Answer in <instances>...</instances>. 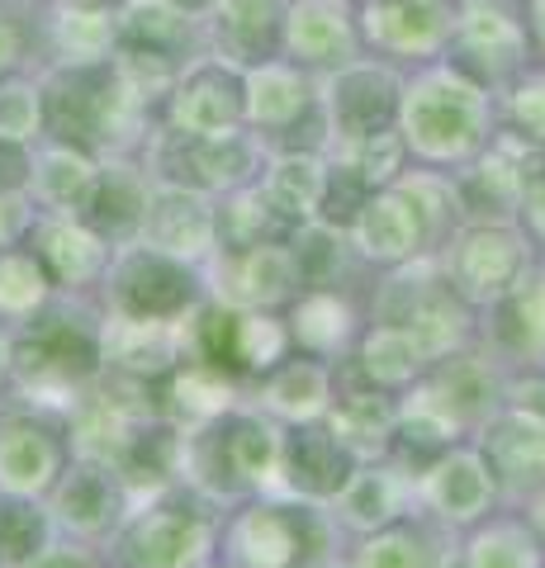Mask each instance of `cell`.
I'll return each instance as SVG.
<instances>
[{"instance_id":"48","label":"cell","mask_w":545,"mask_h":568,"mask_svg":"<svg viewBox=\"0 0 545 568\" xmlns=\"http://www.w3.org/2000/svg\"><path fill=\"white\" fill-rule=\"evenodd\" d=\"M403 152H408V142H403V133L394 129H380L371 138H356L351 142V166H356L365 181L375 185H394L398 171H403Z\"/></svg>"},{"instance_id":"63","label":"cell","mask_w":545,"mask_h":568,"mask_svg":"<svg viewBox=\"0 0 545 568\" xmlns=\"http://www.w3.org/2000/svg\"><path fill=\"white\" fill-rule=\"evenodd\" d=\"M323 568H337V564H323ZM351 568H356V564H351Z\"/></svg>"},{"instance_id":"10","label":"cell","mask_w":545,"mask_h":568,"mask_svg":"<svg viewBox=\"0 0 545 568\" xmlns=\"http://www.w3.org/2000/svg\"><path fill=\"white\" fill-rule=\"evenodd\" d=\"M67 432L43 407H20L0 417V488L43 497L67 469Z\"/></svg>"},{"instance_id":"22","label":"cell","mask_w":545,"mask_h":568,"mask_svg":"<svg viewBox=\"0 0 545 568\" xmlns=\"http://www.w3.org/2000/svg\"><path fill=\"white\" fill-rule=\"evenodd\" d=\"M29 237H33L29 252L43 261L52 290H85L91 280H100L110 271V242L95 237L85 223L67 219V213L33 223Z\"/></svg>"},{"instance_id":"5","label":"cell","mask_w":545,"mask_h":568,"mask_svg":"<svg viewBox=\"0 0 545 568\" xmlns=\"http://www.w3.org/2000/svg\"><path fill=\"white\" fill-rule=\"evenodd\" d=\"M104 298L114 317H143V323H185L204 304L200 275L190 261H175L157 246H119L104 271Z\"/></svg>"},{"instance_id":"36","label":"cell","mask_w":545,"mask_h":568,"mask_svg":"<svg viewBox=\"0 0 545 568\" xmlns=\"http://www.w3.org/2000/svg\"><path fill=\"white\" fill-rule=\"evenodd\" d=\"M442 564H446L442 540L427 526L403 521V517L371 530V540L356 555V568H442Z\"/></svg>"},{"instance_id":"17","label":"cell","mask_w":545,"mask_h":568,"mask_svg":"<svg viewBox=\"0 0 545 568\" xmlns=\"http://www.w3.org/2000/svg\"><path fill=\"white\" fill-rule=\"evenodd\" d=\"M143 237L157 252H166L175 261H200L219 246V213L204 204L200 190L190 185H157L148 194L143 213Z\"/></svg>"},{"instance_id":"29","label":"cell","mask_w":545,"mask_h":568,"mask_svg":"<svg viewBox=\"0 0 545 568\" xmlns=\"http://www.w3.org/2000/svg\"><path fill=\"white\" fill-rule=\"evenodd\" d=\"M148 181L133 166H104L95 175L91 204L81 209V223L110 246H129L143 233V213H148Z\"/></svg>"},{"instance_id":"21","label":"cell","mask_w":545,"mask_h":568,"mask_svg":"<svg viewBox=\"0 0 545 568\" xmlns=\"http://www.w3.org/2000/svg\"><path fill=\"white\" fill-rule=\"evenodd\" d=\"M242 114H248V91H242V81L223 67H200L195 77H185L175 85V100H171L175 133L223 138V133H238Z\"/></svg>"},{"instance_id":"49","label":"cell","mask_w":545,"mask_h":568,"mask_svg":"<svg viewBox=\"0 0 545 568\" xmlns=\"http://www.w3.org/2000/svg\"><path fill=\"white\" fill-rule=\"evenodd\" d=\"M39 119H43V95L33 91V85H24V81L0 85V138L24 142L39 129Z\"/></svg>"},{"instance_id":"12","label":"cell","mask_w":545,"mask_h":568,"mask_svg":"<svg viewBox=\"0 0 545 568\" xmlns=\"http://www.w3.org/2000/svg\"><path fill=\"white\" fill-rule=\"evenodd\" d=\"M351 474H356V459L327 432V422H294L280 436L275 484L290 497H299V503H332Z\"/></svg>"},{"instance_id":"55","label":"cell","mask_w":545,"mask_h":568,"mask_svg":"<svg viewBox=\"0 0 545 568\" xmlns=\"http://www.w3.org/2000/svg\"><path fill=\"white\" fill-rule=\"evenodd\" d=\"M24 233H29V209L14 194H0V246L20 242Z\"/></svg>"},{"instance_id":"50","label":"cell","mask_w":545,"mask_h":568,"mask_svg":"<svg viewBox=\"0 0 545 568\" xmlns=\"http://www.w3.org/2000/svg\"><path fill=\"white\" fill-rule=\"evenodd\" d=\"M104 43H110V24H104L100 10H77V14H67V24H62L67 62H100Z\"/></svg>"},{"instance_id":"32","label":"cell","mask_w":545,"mask_h":568,"mask_svg":"<svg viewBox=\"0 0 545 568\" xmlns=\"http://www.w3.org/2000/svg\"><path fill=\"white\" fill-rule=\"evenodd\" d=\"M446 29H451L446 0H375L371 6V33L384 48L427 52L446 39Z\"/></svg>"},{"instance_id":"52","label":"cell","mask_w":545,"mask_h":568,"mask_svg":"<svg viewBox=\"0 0 545 568\" xmlns=\"http://www.w3.org/2000/svg\"><path fill=\"white\" fill-rule=\"evenodd\" d=\"M503 407L526 422L545 426V369H517L503 375Z\"/></svg>"},{"instance_id":"1","label":"cell","mask_w":545,"mask_h":568,"mask_svg":"<svg viewBox=\"0 0 545 568\" xmlns=\"http://www.w3.org/2000/svg\"><path fill=\"white\" fill-rule=\"evenodd\" d=\"M100 332L104 317L67 298H48L39 313L24 317V327L6 342V379L20 388L24 407L72 413L77 398L104 375Z\"/></svg>"},{"instance_id":"35","label":"cell","mask_w":545,"mask_h":568,"mask_svg":"<svg viewBox=\"0 0 545 568\" xmlns=\"http://www.w3.org/2000/svg\"><path fill=\"white\" fill-rule=\"evenodd\" d=\"M461 43H465V58H474L488 71V81L507 77V71L522 62V29L494 6H470L465 10Z\"/></svg>"},{"instance_id":"27","label":"cell","mask_w":545,"mask_h":568,"mask_svg":"<svg viewBox=\"0 0 545 568\" xmlns=\"http://www.w3.org/2000/svg\"><path fill=\"white\" fill-rule=\"evenodd\" d=\"M285 327H290V346L313 355V361H332L346 346H356V336H361L356 308L337 290H304L290 304Z\"/></svg>"},{"instance_id":"15","label":"cell","mask_w":545,"mask_h":568,"mask_svg":"<svg viewBox=\"0 0 545 568\" xmlns=\"http://www.w3.org/2000/svg\"><path fill=\"white\" fill-rule=\"evenodd\" d=\"M100 351L110 375L148 379V384H162L190 355L185 323H143V317H114V313H104Z\"/></svg>"},{"instance_id":"23","label":"cell","mask_w":545,"mask_h":568,"mask_svg":"<svg viewBox=\"0 0 545 568\" xmlns=\"http://www.w3.org/2000/svg\"><path fill=\"white\" fill-rule=\"evenodd\" d=\"M398 114V81L380 67H346L337 81H332L327 95V123L337 129V138L356 142L371 138L380 129H390Z\"/></svg>"},{"instance_id":"46","label":"cell","mask_w":545,"mask_h":568,"mask_svg":"<svg viewBox=\"0 0 545 568\" xmlns=\"http://www.w3.org/2000/svg\"><path fill=\"white\" fill-rule=\"evenodd\" d=\"M371 181L351 166V162H337V166H327V175H323V194H319V223H327V227H356V219H361V209H365V200H371Z\"/></svg>"},{"instance_id":"13","label":"cell","mask_w":545,"mask_h":568,"mask_svg":"<svg viewBox=\"0 0 545 568\" xmlns=\"http://www.w3.org/2000/svg\"><path fill=\"white\" fill-rule=\"evenodd\" d=\"M304 294L290 256V242H261V246H238L223 252L219 265V298L248 313H275L290 308Z\"/></svg>"},{"instance_id":"45","label":"cell","mask_w":545,"mask_h":568,"mask_svg":"<svg viewBox=\"0 0 545 568\" xmlns=\"http://www.w3.org/2000/svg\"><path fill=\"white\" fill-rule=\"evenodd\" d=\"M185 43H190V24H185V10H175V6H133V14L124 20L129 52H148V58L175 62V52Z\"/></svg>"},{"instance_id":"60","label":"cell","mask_w":545,"mask_h":568,"mask_svg":"<svg viewBox=\"0 0 545 568\" xmlns=\"http://www.w3.org/2000/svg\"><path fill=\"white\" fill-rule=\"evenodd\" d=\"M72 6H81V10H110L114 0H72Z\"/></svg>"},{"instance_id":"41","label":"cell","mask_w":545,"mask_h":568,"mask_svg":"<svg viewBox=\"0 0 545 568\" xmlns=\"http://www.w3.org/2000/svg\"><path fill=\"white\" fill-rule=\"evenodd\" d=\"M290 48L299 52L304 62H346L351 58V29L342 20L337 6H323V0H313V6H299L290 14Z\"/></svg>"},{"instance_id":"16","label":"cell","mask_w":545,"mask_h":568,"mask_svg":"<svg viewBox=\"0 0 545 568\" xmlns=\"http://www.w3.org/2000/svg\"><path fill=\"white\" fill-rule=\"evenodd\" d=\"M157 166L171 171V185L238 190L256 166V148L242 133H223V138L166 133L162 148H157Z\"/></svg>"},{"instance_id":"26","label":"cell","mask_w":545,"mask_h":568,"mask_svg":"<svg viewBox=\"0 0 545 568\" xmlns=\"http://www.w3.org/2000/svg\"><path fill=\"white\" fill-rule=\"evenodd\" d=\"M327 432L351 450V459H390L394 450V422H398V403L384 388L365 384V388H346L327 403Z\"/></svg>"},{"instance_id":"6","label":"cell","mask_w":545,"mask_h":568,"mask_svg":"<svg viewBox=\"0 0 545 568\" xmlns=\"http://www.w3.org/2000/svg\"><path fill=\"white\" fill-rule=\"evenodd\" d=\"M403 142L432 162H455L484 142V91L461 71H432L403 100Z\"/></svg>"},{"instance_id":"38","label":"cell","mask_w":545,"mask_h":568,"mask_svg":"<svg viewBox=\"0 0 545 568\" xmlns=\"http://www.w3.org/2000/svg\"><path fill=\"white\" fill-rule=\"evenodd\" d=\"M242 91H248V114L256 123H266V129H290L294 119H304L313 110L304 77H294V71H285V67L252 71Z\"/></svg>"},{"instance_id":"61","label":"cell","mask_w":545,"mask_h":568,"mask_svg":"<svg viewBox=\"0 0 545 568\" xmlns=\"http://www.w3.org/2000/svg\"><path fill=\"white\" fill-rule=\"evenodd\" d=\"M175 10H200V6H209V0H171Z\"/></svg>"},{"instance_id":"18","label":"cell","mask_w":545,"mask_h":568,"mask_svg":"<svg viewBox=\"0 0 545 568\" xmlns=\"http://www.w3.org/2000/svg\"><path fill=\"white\" fill-rule=\"evenodd\" d=\"M474 450L484 455L498 493L532 497L536 488H545V426L498 407V413L480 426V446Z\"/></svg>"},{"instance_id":"47","label":"cell","mask_w":545,"mask_h":568,"mask_svg":"<svg viewBox=\"0 0 545 568\" xmlns=\"http://www.w3.org/2000/svg\"><path fill=\"white\" fill-rule=\"evenodd\" d=\"M280 24V0H223V33L242 58L266 52Z\"/></svg>"},{"instance_id":"33","label":"cell","mask_w":545,"mask_h":568,"mask_svg":"<svg viewBox=\"0 0 545 568\" xmlns=\"http://www.w3.org/2000/svg\"><path fill=\"white\" fill-rule=\"evenodd\" d=\"M465 568H545V540L526 517H498L470 536Z\"/></svg>"},{"instance_id":"25","label":"cell","mask_w":545,"mask_h":568,"mask_svg":"<svg viewBox=\"0 0 545 568\" xmlns=\"http://www.w3.org/2000/svg\"><path fill=\"white\" fill-rule=\"evenodd\" d=\"M417 478L403 469V465H390V459H365L356 465V474L346 478V488L332 497V511L342 517V526L351 530H380L403 517V503H408Z\"/></svg>"},{"instance_id":"62","label":"cell","mask_w":545,"mask_h":568,"mask_svg":"<svg viewBox=\"0 0 545 568\" xmlns=\"http://www.w3.org/2000/svg\"><path fill=\"white\" fill-rule=\"evenodd\" d=\"M0 379H6V336H0Z\"/></svg>"},{"instance_id":"56","label":"cell","mask_w":545,"mask_h":568,"mask_svg":"<svg viewBox=\"0 0 545 568\" xmlns=\"http://www.w3.org/2000/svg\"><path fill=\"white\" fill-rule=\"evenodd\" d=\"M29 568H100L85 549H62V545H48L39 559H33Z\"/></svg>"},{"instance_id":"2","label":"cell","mask_w":545,"mask_h":568,"mask_svg":"<svg viewBox=\"0 0 545 568\" xmlns=\"http://www.w3.org/2000/svg\"><path fill=\"white\" fill-rule=\"evenodd\" d=\"M280 432L261 413H223L185 432L181 478L204 497H252L275 484Z\"/></svg>"},{"instance_id":"20","label":"cell","mask_w":545,"mask_h":568,"mask_svg":"<svg viewBox=\"0 0 545 568\" xmlns=\"http://www.w3.org/2000/svg\"><path fill=\"white\" fill-rule=\"evenodd\" d=\"M181 455H185V426H175L171 417H133L119 450L110 455L114 474L124 478L129 493H162L171 484H181Z\"/></svg>"},{"instance_id":"30","label":"cell","mask_w":545,"mask_h":568,"mask_svg":"<svg viewBox=\"0 0 545 568\" xmlns=\"http://www.w3.org/2000/svg\"><path fill=\"white\" fill-rule=\"evenodd\" d=\"M233 394L238 379L223 375V369L204 365V361H185L162 379V417H171L175 426H204L223 413H233Z\"/></svg>"},{"instance_id":"14","label":"cell","mask_w":545,"mask_h":568,"mask_svg":"<svg viewBox=\"0 0 545 568\" xmlns=\"http://www.w3.org/2000/svg\"><path fill=\"white\" fill-rule=\"evenodd\" d=\"M417 493H422V503L436 511V521L480 526L488 517V507H494L498 484L474 446H451L442 459H432V465L417 474Z\"/></svg>"},{"instance_id":"42","label":"cell","mask_w":545,"mask_h":568,"mask_svg":"<svg viewBox=\"0 0 545 568\" xmlns=\"http://www.w3.org/2000/svg\"><path fill=\"white\" fill-rule=\"evenodd\" d=\"M290 256L304 290H337V280L346 271V246H342V227L327 223H304L290 237Z\"/></svg>"},{"instance_id":"43","label":"cell","mask_w":545,"mask_h":568,"mask_svg":"<svg viewBox=\"0 0 545 568\" xmlns=\"http://www.w3.org/2000/svg\"><path fill=\"white\" fill-rule=\"evenodd\" d=\"M290 355V327L275 313H248L238 308V327H233V369L242 375H266L271 365H280Z\"/></svg>"},{"instance_id":"31","label":"cell","mask_w":545,"mask_h":568,"mask_svg":"<svg viewBox=\"0 0 545 568\" xmlns=\"http://www.w3.org/2000/svg\"><path fill=\"white\" fill-rule=\"evenodd\" d=\"M427 351L413 342L408 327H390V323H371L356 336V375L375 388H413L427 375Z\"/></svg>"},{"instance_id":"44","label":"cell","mask_w":545,"mask_h":568,"mask_svg":"<svg viewBox=\"0 0 545 568\" xmlns=\"http://www.w3.org/2000/svg\"><path fill=\"white\" fill-rule=\"evenodd\" d=\"M52 298V280L43 271V261L33 252H6L0 246V317L24 323Z\"/></svg>"},{"instance_id":"9","label":"cell","mask_w":545,"mask_h":568,"mask_svg":"<svg viewBox=\"0 0 545 568\" xmlns=\"http://www.w3.org/2000/svg\"><path fill=\"white\" fill-rule=\"evenodd\" d=\"M532 265V242L513 223H474L446 252V280L465 304H498Z\"/></svg>"},{"instance_id":"11","label":"cell","mask_w":545,"mask_h":568,"mask_svg":"<svg viewBox=\"0 0 545 568\" xmlns=\"http://www.w3.org/2000/svg\"><path fill=\"white\" fill-rule=\"evenodd\" d=\"M52 497V526H67L72 536H110L119 521L129 517V488L114 474V465L91 455H77L72 465L58 474V484L48 488Z\"/></svg>"},{"instance_id":"40","label":"cell","mask_w":545,"mask_h":568,"mask_svg":"<svg viewBox=\"0 0 545 568\" xmlns=\"http://www.w3.org/2000/svg\"><path fill=\"white\" fill-rule=\"evenodd\" d=\"M95 166H91V156L77 152V148H58V152H48L39 166H33V185H39L43 200L58 209V213H81L85 204H91V190H95Z\"/></svg>"},{"instance_id":"54","label":"cell","mask_w":545,"mask_h":568,"mask_svg":"<svg viewBox=\"0 0 545 568\" xmlns=\"http://www.w3.org/2000/svg\"><path fill=\"white\" fill-rule=\"evenodd\" d=\"M24 181H33V162H29L24 142L0 138V194H14Z\"/></svg>"},{"instance_id":"7","label":"cell","mask_w":545,"mask_h":568,"mask_svg":"<svg viewBox=\"0 0 545 568\" xmlns=\"http://www.w3.org/2000/svg\"><path fill=\"white\" fill-rule=\"evenodd\" d=\"M327 526L319 503L261 497L228 526L233 568H323Z\"/></svg>"},{"instance_id":"51","label":"cell","mask_w":545,"mask_h":568,"mask_svg":"<svg viewBox=\"0 0 545 568\" xmlns=\"http://www.w3.org/2000/svg\"><path fill=\"white\" fill-rule=\"evenodd\" d=\"M507 110H513V129L526 148H545V77L522 81Z\"/></svg>"},{"instance_id":"3","label":"cell","mask_w":545,"mask_h":568,"mask_svg":"<svg viewBox=\"0 0 545 568\" xmlns=\"http://www.w3.org/2000/svg\"><path fill=\"white\" fill-rule=\"evenodd\" d=\"M219 521L204 493L171 484L119 521V568H209Z\"/></svg>"},{"instance_id":"39","label":"cell","mask_w":545,"mask_h":568,"mask_svg":"<svg viewBox=\"0 0 545 568\" xmlns=\"http://www.w3.org/2000/svg\"><path fill=\"white\" fill-rule=\"evenodd\" d=\"M290 233H294V223L266 200V190H242L238 200L219 213L223 252H238V246H261V242H285Z\"/></svg>"},{"instance_id":"4","label":"cell","mask_w":545,"mask_h":568,"mask_svg":"<svg viewBox=\"0 0 545 568\" xmlns=\"http://www.w3.org/2000/svg\"><path fill=\"white\" fill-rule=\"evenodd\" d=\"M133 91L119 77V67L104 62H72L48 81L43 91V123L62 148H100L114 133H124Z\"/></svg>"},{"instance_id":"8","label":"cell","mask_w":545,"mask_h":568,"mask_svg":"<svg viewBox=\"0 0 545 568\" xmlns=\"http://www.w3.org/2000/svg\"><path fill=\"white\" fill-rule=\"evenodd\" d=\"M451 209V190L436 181H408V185H384L371 194L356 219V242L361 252L380 265H403L422 256L436 242Z\"/></svg>"},{"instance_id":"58","label":"cell","mask_w":545,"mask_h":568,"mask_svg":"<svg viewBox=\"0 0 545 568\" xmlns=\"http://www.w3.org/2000/svg\"><path fill=\"white\" fill-rule=\"evenodd\" d=\"M526 521H532V526H536V536L545 540V488L532 493V511H526Z\"/></svg>"},{"instance_id":"57","label":"cell","mask_w":545,"mask_h":568,"mask_svg":"<svg viewBox=\"0 0 545 568\" xmlns=\"http://www.w3.org/2000/svg\"><path fill=\"white\" fill-rule=\"evenodd\" d=\"M14 48H20V39H14V24L0 14V71H6L14 62Z\"/></svg>"},{"instance_id":"37","label":"cell","mask_w":545,"mask_h":568,"mask_svg":"<svg viewBox=\"0 0 545 568\" xmlns=\"http://www.w3.org/2000/svg\"><path fill=\"white\" fill-rule=\"evenodd\" d=\"M323 175H327V166L313 152H290V156H280V162L271 166V175H266V185L261 190H266V200L299 227L304 219L319 213Z\"/></svg>"},{"instance_id":"53","label":"cell","mask_w":545,"mask_h":568,"mask_svg":"<svg viewBox=\"0 0 545 568\" xmlns=\"http://www.w3.org/2000/svg\"><path fill=\"white\" fill-rule=\"evenodd\" d=\"M522 219L532 227V237L545 242V152H532L522 181Z\"/></svg>"},{"instance_id":"34","label":"cell","mask_w":545,"mask_h":568,"mask_svg":"<svg viewBox=\"0 0 545 568\" xmlns=\"http://www.w3.org/2000/svg\"><path fill=\"white\" fill-rule=\"evenodd\" d=\"M52 545V511L39 497L0 488V568H29Z\"/></svg>"},{"instance_id":"59","label":"cell","mask_w":545,"mask_h":568,"mask_svg":"<svg viewBox=\"0 0 545 568\" xmlns=\"http://www.w3.org/2000/svg\"><path fill=\"white\" fill-rule=\"evenodd\" d=\"M532 20H536V33H541V43H545V0H532Z\"/></svg>"},{"instance_id":"24","label":"cell","mask_w":545,"mask_h":568,"mask_svg":"<svg viewBox=\"0 0 545 568\" xmlns=\"http://www.w3.org/2000/svg\"><path fill=\"white\" fill-rule=\"evenodd\" d=\"M526 162H532V148H526L522 138L498 142V148L461 181L455 200H461V209L470 213L474 223H507L522 209Z\"/></svg>"},{"instance_id":"19","label":"cell","mask_w":545,"mask_h":568,"mask_svg":"<svg viewBox=\"0 0 545 568\" xmlns=\"http://www.w3.org/2000/svg\"><path fill=\"white\" fill-rule=\"evenodd\" d=\"M488 308H494V323H488L494 361L545 369V265H526V275Z\"/></svg>"},{"instance_id":"28","label":"cell","mask_w":545,"mask_h":568,"mask_svg":"<svg viewBox=\"0 0 545 568\" xmlns=\"http://www.w3.org/2000/svg\"><path fill=\"white\" fill-rule=\"evenodd\" d=\"M332 403V369L327 361H313V355L294 351L280 365H271L261 375V407L271 417L285 422H319Z\"/></svg>"}]
</instances>
